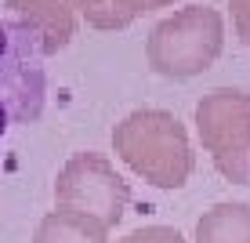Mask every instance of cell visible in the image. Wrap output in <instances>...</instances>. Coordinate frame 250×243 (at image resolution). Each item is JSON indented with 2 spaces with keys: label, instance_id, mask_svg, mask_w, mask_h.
Masks as SVG:
<instances>
[{
  "label": "cell",
  "instance_id": "obj_1",
  "mask_svg": "<svg viewBox=\"0 0 250 243\" xmlns=\"http://www.w3.org/2000/svg\"><path fill=\"white\" fill-rule=\"evenodd\" d=\"M116 156L156 189H182L196 167L185 124L167 109H134L113 131Z\"/></svg>",
  "mask_w": 250,
  "mask_h": 243
},
{
  "label": "cell",
  "instance_id": "obj_2",
  "mask_svg": "<svg viewBox=\"0 0 250 243\" xmlns=\"http://www.w3.org/2000/svg\"><path fill=\"white\" fill-rule=\"evenodd\" d=\"M221 47H225L221 11L207 4H188L152 29L149 44H145V58H149L152 73L170 76V80H188L218 62Z\"/></svg>",
  "mask_w": 250,
  "mask_h": 243
},
{
  "label": "cell",
  "instance_id": "obj_3",
  "mask_svg": "<svg viewBox=\"0 0 250 243\" xmlns=\"http://www.w3.org/2000/svg\"><path fill=\"white\" fill-rule=\"evenodd\" d=\"M47 73L37 37L15 19H0V138L44 112Z\"/></svg>",
  "mask_w": 250,
  "mask_h": 243
},
{
  "label": "cell",
  "instance_id": "obj_4",
  "mask_svg": "<svg viewBox=\"0 0 250 243\" xmlns=\"http://www.w3.org/2000/svg\"><path fill=\"white\" fill-rule=\"evenodd\" d=\"M196 131L232 185H250V91L214 88L196 106Z\"/></svg>",
  "mask_w": 250,
  "mask_h": 243
},
{
  "label": "cell",
  "instance_id": "obj_5",
  "mask_svg": "<svg viewBox=\"0 0 250 243\" xmlns=\"http://www.w3.org/2000/svg\"><path fill=\"white\" fill-rule=\"evenodd\" d=\"M55 203L113 229L131 203V185L102 153H76L55 178Z\"/></svg>",
  "mask_w": 250,
  "mask_h": 243
},
{
  "label": "cell",
  "instance_id": "obj_6",
  "mask_svg": "<svg viewBox=\"0 0 250 243\" xmlns=\"http://www.w3.org/2000/svg\"><path fill=\"white\" fill-rule=\"evenodd\" d=\"M7 7H11V19L22 22L25 29L37 37L44 58L58 55L76 33L73 7H69L65 0H7Z\"/></svg>",
  "mask_w": 250,
  "mask_h": 243
},
{
  "label": "cell",
  "instance_id": "obj_7",
  "mask_svg": "<svg viewBox=\"0 0 250 243\" xmlns=\"http://www.w3.org/2000/svg\"><path fill=\"white\" fill-rule=\"evenodd\" d=\"M105 225H98L94 218H83L76 211L55 207L37 221L33 243H105Z\"/></svg>",
  "mask_w": 250,
  "mask_h": 243
},
{
  "label": "cell",
  "instance_id": "obj_8",
  "mask_svg": "<svg viewBox=\"0 0 250 243\" xmlns=\"http://www.w3.org/2000/svg\"><path fill=\"white\" fill-rule=\"evenodd\" d=\"M196 243H250V207L247 203H214L196 221Z\"/></svg>",
  "mask_w": 250,
  "mask_h": 243
},
{
  "label": "cell",
  "instance_id": "obj_9",
  "mask_svg": "<svg viewBox=\"0 0 250 243\" xmlns=\"http://www.w3.org/2000/svg\"><path fill=\"white\" fill-rule=\"evenodd\" d=\"M73 11H80L83 19L91 25H98V29H124V22H120L113 0H65Z\"/></svg>",
  "mask_w": 250,
  "mask_h": 243
},
{
  "label": "cell",
  "instance_id": "obj_10",
  "mask_svg": "<svg viewBox=\"0 0 250 243\" xmlns=\"http://www.w3.org/2000/svg\"><path fill=\"white\" fill-rule=\"evenodd\" d=\"M120 243H185V236L170 225H145V229L127 232Z\"/></svg>",
  "mask_w": 250,
  "mask_h": 243
},
{
  "label": "cell",
  "instance_id": "obj_11",
  "mask_svg": "<svg viewBox=\"0 0 250 243\" xmlns=\"http://www.w3.org/2000/svg\"><path fill=\"white\" fill-rule=\"evenodd\" d=\"M167 4H174V0H113V7H116V15H120L124 25H131L138 15L156 11V7H167Z\"/></svg>",
  "mask_w": 250,
  "mask_h": 243
},
{
  "label": "cell",
  "instance_id": "obj_12",
  "mask_svg": "<svg viewBox=\"0 0 250 243\" xmlns=\"http://www.w3.org/2000/svg\"><path fill=\"white\" fill-rule=\"evenodd\" d=\"M229 7H232V25H236L239 40L250 44V0H229Z\"/></svg>",
  "mask_w": 250,
  "mask_h": 243
}]
</instances>
